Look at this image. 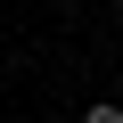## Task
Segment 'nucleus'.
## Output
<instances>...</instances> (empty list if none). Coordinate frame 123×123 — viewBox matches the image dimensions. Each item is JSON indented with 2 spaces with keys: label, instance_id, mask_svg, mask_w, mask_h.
Listing matches in <instances>:
<instances>
[{
  "label": "nucleus",
  "instance_id": "f257e3e1",
  "mask_svg": "<svg viewBox=\"0 0 123 123\" xmlns=\"http://www.w3.org/2000/svg\"><path fill=\"white\" fill-rule=\"evenodd\" d=\"M82 123H123V107H115V98H98V107H82Z\"/></svg>",
  "mask_w": 123,
  "mask_h": 123
},
{
  "label": "nucleus",
  "instance_id": "f03ea898",
  "mask_svg": "<svg viewBox=\"0 0 123 123\" xmlns=\"http://www.w3.org/2000/svg\"><path fill=\"white\" fill-rule=\"evenodd\" d=\"M115 8H123V0H115Z\"/></svg>",
  "mask_w": 123,
  "mask_h": 123
}]
</instances>
